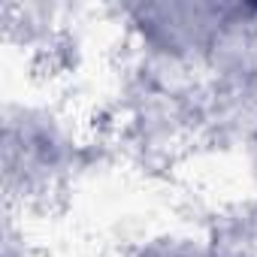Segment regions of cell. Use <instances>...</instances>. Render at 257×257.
Instances as JSON below:
<instances>
[{
    "label": "cell",
    "instance_id": "6da1fadb",
    "mask_svg": "<svg viewBox=\"0 0 257 257\" xmlns=\"http://www.w3.org/2000/svg\"><path fill=\"white\" fill-rule=\"evenodd\" d=\"M82 140L49 106L7 103L4 170L10 200L52 197L79 167Z\"/></svg>",
    "mask_w": 257,
    "mask_h": 257
}]
</instances>
